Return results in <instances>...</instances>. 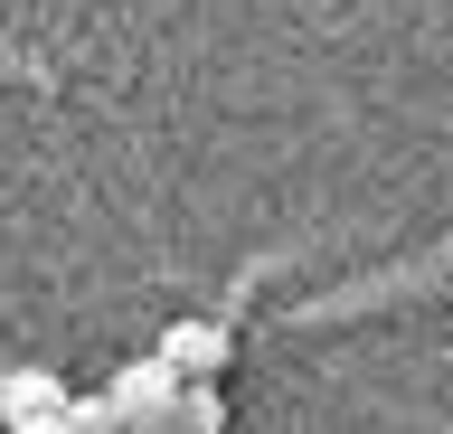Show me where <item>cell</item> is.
Segmentation results:
<instances>
[{
	"mask_svg": "<svg viewBox=\"0 0 453 434\" xmlns=\"http://www.w3.org/2000/svg\"><path fill=\"white\" fill-rule=\"evenodd\" d=\"M170 397H180V369H170L161 349L133 359V369H113V387H104V406L123 415V434H161L170 425Z\"/></svg>",
	"mask_w": 453,
	"mask_h": 434,
	"instance_id": "6da1fadb",
	"label": "cell"
},
{
	"mask_svg": "<svg viewBox=\"0 0 453 434\" xmlns=\"http://www.w3.org/2000/svg\"><path fill=\"white\" fill-rule=\"evenodd\" d=\"M161 359H170L180 377H226L236 331H226V321H170V331H161Z\"/></svg>",
	"mask_w": 453,
	"mask_h": 434,
	"instance_id": "7a4b0ae2",
	"label": "cell"
},
{
	"mask_svg": "<svg viewBox=\"0 0 453 434\" xmlns=\"http://www.w3.org/2000/svg\"><path fill=\"white\" fill-rule=\"evenodd\" d=\"M161 434H226L218 377H180V397H170V425H161Z\"/></svg>",
	"mask_w": 453,
	"mask_h": 434,
	"instance_id": "3957f363",
	"label": "cell"
},
{
	"mask_svg": "<svg viewBox=\"0 0 453 434\" xmlns=\"http://www.w3.org/2000/svg\"><path fill=\"white\" fill-rule=\"evenodd\" d=\"M66 387H57L48 369H0V425H19V415H38V406H57Z\"/></svg>",
	"mask_w": 453,
	"mask_h": 434,
	"instance_id": "277c9868",
	"label": "cell"
},
{
	"mask_svg": "<svg viewBox=\"0 0 453 434\" xmlns=\"http://www.w3.org/2000/svg\"><path fill=\"white\" fill-rule=\"evenodd\" d=\"M57 415H66V434H123V415H113L104 397H66Z\"/></svg>",
	"mask_w": 453,
	"mask_h": 434,
	"instance_id": "5b68a950",
	"label": "cell"
},
{
	"mask_svg": "<svg viewBox=\"0 0 453 434\" xmlns=\"http://www.w3.org/2000/svg\"><path fill=\"white\" fill-rule=\"evenodd\" d=\"M57 406H66V397H57ZM57 406H38V415H19L10 434H66V415H57Z\"/></svg>",
	"mask_w": 453,
	"mask_h": 434,
	"instance_id": "8992f818",
	"label": "cell"
}]
</instances>
